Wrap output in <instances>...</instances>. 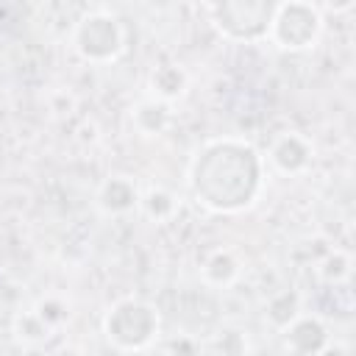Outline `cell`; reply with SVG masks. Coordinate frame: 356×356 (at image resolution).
Wrapping results in <instances>:
<instances>
[{"instance_id": "obj_15", "label": "cell", "mask_w": 356, "mask_h": 356, "mask_svg": "<svg viewBox=\"0 0 356 356\" xmlns=\"http://www.w3.org/2000/svg\"><path fill=\"white\" fill-rule=\"evenodd\" d=\"M314 275L323 286H345L350 284V275H353V256L342 248H331L317 259Z\"/></svg>"}, {"instance_id": "obj_3", "label": "cell", "mask_w": 356, "mask_h": 356, "mask_svg": "<svg viewBox=\"0 0 356 356\" xmlns=\"http://www.w3.org/2000/svg\"><path fill=\"white\" fill-rule=\"evenodd\" d=\"M70 47L86 64L106 67L122 58L128 50V33L122 19L108 8H86L70 31Z\"/></svg>"}, {"instance_id": "obj_13", "label": "cell", "mask_w": 356, "mask_h": 356, "mask_svg": "<svg viewBox=\"0 0 356 356\" xmlns=\"http://www.w3.org/2000/svg\"><path fill=\"white\" fill-rule=\"evenodd\" d=\"M145 220L156 222V225H164V222H172L181 211V197L167 189V186H147L142 189L139 195V209H136Z\"/></svg>"}, {"instance_id": "obj_14", "label": "cell", "mask_w": 356, "mask_h": 356, "mask_svg": "<svg viewBox=\"0 0 356 356\" xmlns=\"http://www.w3.org/2000/svg\"><path fill=\"white\" fill-rule=\"evenodd\" d=\"M53 328L36 314V309L33 306H28V309H19V312H14L11 314V337H14V342L17 345H22V348H42V345H47L50 339H53Z\"/></svg>"}, {"instance_id": "obj_12", "label": "cell", "mask_w": 356, "mask_h": 356, "mask_svg": "<svg viewBox=\"0 0 356 356\" xmlns=\"http://www.w3.org/2000/svg\"><path fill=\"white\" fill-rule=\"evenodd\" d=\"M303 312H306L303 309V295L298 289H278L275 295L267 298V303L261 309V320H264L267 328H273L275 334H281Z\"/></svg>"}, {"instance_id": "obj_10", "label": "cell", "mask_w": 356, "mask_h": 356, "mask_svg": "<svg viewBox=\"0 0 356 356\" xmlns=\"http://www.w3.org/2000/svg\"><path fill=\"white\" fill-rule=\"evenodd\" d=\"M128 122H131L136 136H142V139H161L172 128V122H175V106H167V103L145 95V97H139L128 108Z\"/></svg>"}, {"instance_id": "obj_18", "label": "cell", "mask_w": 356, "mask_h": 356, "mask_svg": "<svg viewBox=\"0 0 356 356\" xmlns=\"http://www.w3.org/2000/svg\"><path fill=\"white\" fill-rule=\"evenodd\" d=\"M203 345L192 334H175L164 339V356H200Z\"/></svg>"}, {"instance_id": "obj_5", "label": "cell", "mask_w": 356, "mask_h": 356, "mask_svg": "<svg viewBox=\"0 0 356 356\" xmlns=\"http://www.w3.org/2000/svg\"><path fill=\"white\" fill-rule=\"evenodd\" d=\"M273 6L275 3H267V0H217V3H206L203 11L211 28L225 42L259 44V42H267Z\"/></svg>"}, {"instance_id": "obj_17", "label": "cell", "mask_w": 356, "mask_h": 356, "mask_svg": "<svg viewBox=\"0 0 356 356\" xmlns=\"http://www.w3.org/2000/svg\"><path fill=\"white\" fill-rule=\"evenodd\" d=\"M33 309H36V314H39L53 331H61V328L70 323V317H72V309H70V303H67L61 295H44V298H39V300L33 303Z\"/></svg>"}, {"instance_id": "obj_8", "label": "cell", "mask_w": 356, "mask_h": 356, "mask_svg": "<svg viewBox=\"0 0 356 356\" xmlns=\"http://www.w3.org/2000/svg\"><path fill=\"white\" fill-rule=\"evenodd\" d=\"M278 337H281V345L289 356H317L325 348V342L331 339L325 320L320 314H312V312H303Z\"/></svg>"}, {"instance_id": "obj_19", "label": "cell", "mask_w": 356, "mask_h": 356, "mask_svg": "<svg viewBox=\"0 0 356 356\" xmlns=\"http://www.w3.org/2000/svg\"><path fill=\"white\" fill-rule=\"evenodd\" d=\"M317 8L323 11V17L331 11V14H345L350 8H356V0H342V3H317Z\"/></svg>"}, {"instance_id": "obj_7", "label": "cell", "mask_w": 356, "mask_h": 356, "mask_svg": "<svg viewBox=\"0 0 356 356\" xmlns=\"http://www.w3.org/2000/svg\"><path fill=\"white\" fill-rule=\"evenodd\" d=\"M139 195H142V189L136 186V181L131 175L111 172L95 189V209H97V214H103L108 220L128 217L139 209Z\"/></svg>"}, {"instance_id": "obj_1", "label": "cell", "mask_w": 356, "mask_h": 356, "mask_svg": "<svg viewBox=\"0 0 356 356\" xmlns=\"http://www.w3.org/2000/svg\"><path fill=\"white\" fill-rule=\"evenodd\" d=\"M267 164L253 142L242 136L206 139L189 159L186 189L211 214H242L264 189Z\"/></svg>"}, {"instance_id": "obj_11", "label": "cell", "mask_w": 356, "mask_h": 356, "mask_svg": "<svg viewBox=\"0 0 356 356\" xmlns=\"http://www.w3.org/2000/svg\"><path fill=\"white\" fill-rule=\"evenodd\" d=\"M147 95L175 106L189 95V72L175 61H161L147 72Z\"/></svg>"}, {"instance_id": "obj_16", "label": "cell", "mask_w": 356, "mask_h": 356, "mask_svg": "<svg viewBox=\"0 0 356 356\" xmlns=\"http://www.w3.org/2000/svg\"><path fill=\"white\" fill-rule=\"evenodd\" d=\"M211 356H250V337L239 325H222L209 337Z\"/></svg>"}, {"instance_id": "obj_6", "label": "cell", "mask_w": 356, "mask_h": 356, "mask_svg": "<svg viewBox=\"0 0 356 356\" xmlns=\"http://www.w3.org/2000/svg\"><path fill=\"white\" fill-rule=\"evenodd\" d=\"M314 153H317L314 142L306 134H300V131H281L267 145L264 164H270V170H275L284 178H298V175H306L312 170Z\"/></svg>"}, {"instance_id": "obj_9", "label": "cell", "mask_w": 356, "mask_h": 356, "mask_svg": "<svg viewBox=\"0 0 356 356\" xmlns=\"http://www.w3.org/2000/svg\"><path fill=\"white\" fill-rule=\"evenodd\" d=\"M242 273H245L242 256H239L234 248H225V245L211 248V250L200 259V267H197V275H200L203 286L217 289V292L231 289V286L242 278Z\"/></svg>"}, {"instance_id": "obj_20", "label": "cell", "mask_w": 356, "mask_h": 356, "mask_svg": "<svg viewBox=\"0 0 356 356\" xmlns=\"http://www.w3.org/2000/svg\"><path fill=\"white\" fill-rule=\"evenodd\" d=\"M317 356H348V345H342V342H337V339H328L325 348H323Z\"/></svg>"}, {"instance_id": "obj_2", "label": "cell", "mask_w": 356, "mask_h": 356, "mask_svg": "<svg viewBox=\"0 0 356 356\" xmlns=\"http://www.w3.org/2000/svg\"><path fill=\"white\" fill-rule=\"evenodd\" d=\"M103 339L120 353H142L156 345L161 334V314L145 298H117L100 320Z\"/></svg>"}, {"instance_id": "obj_4", "label": "cell", "mask_w": 356, "mask_h": 356, "mask_svg": "<svg viewBox=\"0 0 356 356\" xmlns=\"http://www.w3.org/2000/svg\"><path fill=\"white\" fill-rule=\"evenodd\" d=\"M325 31V17L312 0H286L273 6L267 42L281 53H309Z\"/></svg>"}]
</instances>
